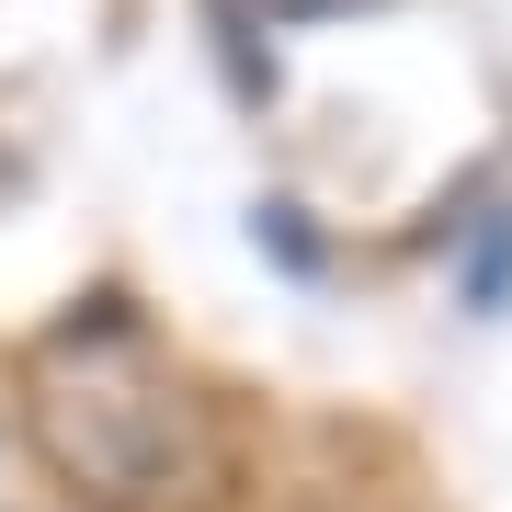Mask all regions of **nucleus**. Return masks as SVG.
Masks as SVG:
<instances>
[{
    "label": "nucleus",
    "mask_w": 512,
    "mask_h": 512,
    "mask_svg": "<svg viewBox=\"0 0 512 512\" xmlns=\"http://www.w3.org/2000/svg\"><path fill=\"white\" fill-rule=\"evenodd\" d=\"M23 421L57 490L92 512H217L239 490V433L183 353L126 296H80L23 365Z\"/></svg>",
    "instance_id": "nucleus-1"
}]
</instances>
